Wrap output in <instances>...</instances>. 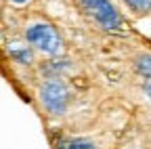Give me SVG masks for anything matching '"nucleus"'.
I'll list each match as a JSON object with an SVG mask.
<instances>
[{
  "label": "nucleus",
  "instance_id": "nucleus-1",
  "mask_svg": "<svg viewBox=\"0 0 151 149\" xmlns=\"http://www.w3.org/2000/svg\"><path fill=\"white\" fill-rule=\"evenodd\" d=\"M82 6L103 30L116 32L122 27V19L109 0H82Z\"/></svg>",
  "mask_w": 151,
  "mask_h": 149
},
{
  "label": "nucleus",
  "instance_id": "nucleus-2",
  "mask_svg": "<svg viewBox=\"0 0 151 149\" xmlns=\"http://www.w3.org/2000/svg\"><path fill=\"white\" fill-rule=\"evenodd\" d=\"M25 38L29 44H34L38 50H42L46 55H57L61 50V38L57 30L48 23H36L27 30Z\"/></svg>",
  "mask_w": 151,
  "mask_h": 149
},
{
  "label": "nucleus",
  "instance_id": "nucleus-3",
  "mask_svg": "<svg viewBox=\"0 0 151 149\" xmlns=\"http://www.w3.org/2000/svg\"><path fill=\"white\" fill-rule=\"evenodd\" d=\"M40 99L50 114H63L69 101L67 86L61 80H48L40 90Z\"/></svg>",
  "mask_w": 151,
  "mask_h": 149
},
{
  "label": "nucleus",
  "instance_id": "nucleus-4",
  "mask_svg": "<svg viewBox=\"0 0 151 149\" xmlns=\"http://www.w3.org/2000/svg\"><path fill=\"white\" fill-rule=\"evenodd\" d=\"M9 53H11V57L17 59L19 63H32V50L27 46H17V42H15L9 48Z\"/></svg>",
  "mask_w": 151,
  "mask_h": 149
},
{
  "label": "nucleus",
  "instance_id": "nucleus-5",
  "mask_svg": "<svg viewBox=\"0 0 151 149\" xmlns=\"http://www.w3.org/2000/svg\"><path fill=\"white\" fill-rule=\"evenodd\" d=\"M59 149H97V147L84 139H67L59 143Z\"/></svg>",
  "mask_w": 151,
  "mask_h": 149
},
{
  "label": "nucleus",
  "instance_id": "nucleus-6",
  "mask_svg": "<svg viewBox=\"0 0 151 149\" xmlns=\"http://www.w3.org/2000/svg\"><path fill=\"white\" fill-rule=\"evenodd\" d=\"M137 69H139L141 76L151 78V55H141L137 59Z\"/></svg>",
  "mask_w": 151,
  "mask_h": 149
},
{
  "label": "nucleus",
  "instance_id": "nucleus-7",
  "mask_svg": "<svg viewBox=\"0 0 151 149\" xmlns=\"http://www.w3.org/2000/svg\"><path fill=\"white\" fill-rule=\"evenodd\" d=\"M134 13H147L151 9V0H124Z\"/></svg>",
  "mask_w": 151,
  "mask_h": 149
},
{
  "label": "nucleus",
  "instance_id": "nucleus-8",
  "mask_svg": "<svg viewBox=\"0 0 151 149\" xmlns=\"http://www.w3.org/2000/svg\"><path fill=\"white\" fill-rule=\"evenodd\" d=\"M145 92H147V95H149V99H151V78L145 82Z\"/></svg>",
  "mask_w": 151,
  "mask_h": 149
},
{
  "label": "nucleus",
  "instance_id": "nucleus-9",
  "mask_svg": "<svg viewBox=\"0 0 151 149\" xmlns=\"http://www.w3.org/2000/svg\"><path fill=\"white\" fill-rule=\"evenodd\" d=\"M13 2H17V4H23V2H27V0H13Z\"/></svg>",
  "mask_w": 151,
  "mask_h": 149
}]
</instances>
